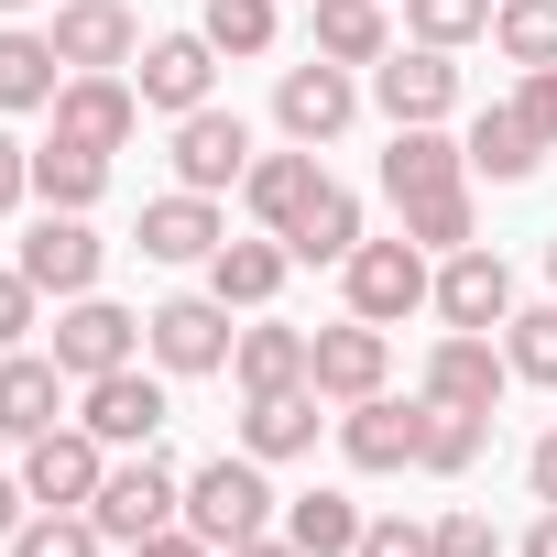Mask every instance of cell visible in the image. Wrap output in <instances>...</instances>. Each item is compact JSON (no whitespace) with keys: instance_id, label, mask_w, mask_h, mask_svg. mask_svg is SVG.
<instances>
[{"instance_id":"cell-1","label":"cell","mask_w":557,"mask_h":557,"mask_svg":"<svg viewBox=\"0 0 557 557\" xmlns=\"http://www.w3.org/2000/svg\"><path fill=\"white\" fill-rule=\"evenodd\" d=\"M285 524V492L262 481V459L251 448H219V459H197L186 470V535H208L219 557L230 546H251V535H273Z\"/></svg>"},{"instance_id":"cell-2","label":"cell","mask_w":557,"mask_h":557,"mask_svg":"<svg viewBox=\"0 0 557 557\" xmlns=\"http://www.w3.org/2000/svg\"><path fill=\"white\" fill-rule=\"evenodd\" d=\"M230 350H240V307H219L208 285H197V296H164V307L143 318V361H153L164 383H208V372H230Z\"/></svg>"},{"instance_id":"cell-3","label":"cell","mask_w":557,"mask_h":557,"mask_svg":"<svg viewBox=\"0 0 557 557\" xmlns=\"http://www.w3.org/2000/svg\"><path fill=\"white\" fill-rule=\"evenodd\" d=\"M339 296H350V318L405 329V318H426V307H437V251H416L405 230H394V240H361V251L339 262Z\"/></svg>"},{"instance_id":"cell-4","label":"cell","mask_w":557,"mask_h":557,"mask_svg":"<svg viewBox=\"0 0 557 557\" xmlns=\"http://www.w3.org/2000/svg\"><path fill=\"white\" fill-rule=\"evenodd\" d=\"M77 426L121 459V448H153V437L175 426V394H164V372H153V361H121V372L77 383Z\"/></svg>"},{"instance_id":"cell-5","label":"cell","mask_w":557,"mask_h":557,"mask_svg":"<svg viewBox=\"0 0 557 557\" xmlns=\"http://www.w3.org/2000/svg\"><path fill=\"white\" fill-rule=\"evenodd\" d=\"M88 513H99V535H110V546H143V535H164V524H186V470H164L153 448H121Z\"/></svg>"},{"instance_id":"cell-6","label":"cell","mask_w":557,"mask_h":557,"mask_svg":"<svg viewBox=\"0 0 557 557\" xmlns=\"http://www.w3.org/2000/svg\"><path fill=\"white\" fill-rule=\"evenodd\" d=\"M361 66H329V55H307V66H285L273 77V132L285 143H339L350 121H361Z\"/></svg>"},{"instance_id":"cell-7","label":"cell","mask_w":557,"mask_h":557,"mask_svg":"<svg viewBox=\"0 0 557 557\" xmlns=\"http://www.w3.org/2000/svg\"><path fill=\"white\" fill-rule=\"evenodd\" d=\"M361 88H372V110H383L394 132H416V121H448V110H459V55H448V45H394Z\"/></svg>"},{"instance_id":"cell-8","label":"cell","mask_w":557,"mask_h":557,"mask_svg":"<svg viewBox=\"0 0 557 557\" xmlns=\"http://www.w3.org/2000/svg\"><path fill=\"white\" fill-rule=\"evenodd\" d=\"M416 448H426V394H361V405H339V459L350 470H416Z\"/></svg>"},{"instance_id":"cell-9","label":"cell","mask_w":557,"mask_h":557,"mask_svg":"<svg viewBox=\"0 0 557 557\" xmlns=\"http://www.w3.org/2000/svg\"><path fill=\"white\" fill-rule=\"evenodd\" d=\"M219 45L208 34H153L143 55H132V88H143V110H164V121H186V110H208L219 99Z\"/></svg>"},{"instance_id":"cell-10","label":"cell","mask_w":557,"mask_h":557,"mask_svg":"<svg viewBox=\"0 0 557 557\" xmlns=\"http://www.w3.org/2000/svg\"><path fill=\"white\" fill-rule=\"evenodd\" d=\"M45 121H55L66 143H88V153H121V143L143 132V88H132V66H88V77L55 88Z\"/></svg>"},{"instance_id":"cell-11","label":"cell","mask_w":557,"mask_h":557,"mask_svg":"<svg viewBox=\"0 0 557 557\" xmlns=\"http://www.w3.org/2000/svg\"><path fill=\"white\" fill-rule=\"evenodd\" d=\"M45 350L66 361V383H99V372L143 361V318H132V307H110V296H66V307H55V339H45Z\"/></svg>"},{"instance_id":"cell-12","label":"cell","mask_w":557,"mask_h":557,"mask_svg":"<svg viewBox=\"0 0 557 557\" xmlns=\"http://www.w3.org/2000/svg\"><path fill=\"white\" fill-rule=\"evenodd\" d=\"M503 383H513V361H503L492 329H437V339H426V383H416L426 405H470V416H492Z\"/></svg>"},{"instance_id":"cell-13","label":"cell","mask_w":557,"mask_h":557,"mask_svg":"<svg viewBox=\"0 0 557 557\" xmlns=\"http://www.w3.org/2000/svg\"><path fill=\"white\" fill-rule=\"evenodd\" d=\"M99 481H110V448L66 416V426H45V437H23V492L34 503H55V513H88L99 503Z\"/></svg>"},{"instance_id":"cell-14","label":"cell","mask_w":557,"mask_h":557,"mask_svg":"<svg viewBox=\"0 0 557 557\" xmlns=\"http://www.w3.org/2000/svg\"><path fill=\"white\" fill-rule=\"evenodd\" d=\"M23 273H34V285L66 307V296H99V262H110V240L77 219V208H45L34 230H23V251H12Z\"/></svg>"},{"instance_id":"cell-15","label":"cell","mask_w":557,"mask_h":557,"mask_svg":"<svg viewBox=\"0 0 557 557\" xmlns=\"http://www.w3.org/2000/svg\"><path fill=\"white\" fill-rule=\"evenodd\" d=\"M307 383H318L329 405H361V394H383V383H394V339H383L372 318L307 329Z\"/></svg>"},{"instance_id":"cell-16","label":"cell","mask_w":557,"mask_h":557,"mask_svg":"<svg viewBox=\"0 0 557 557\" xmlns=\"http://www.w3.org/2000/svg\"><path fill=\"white\" fill-rule=\"evenodd\" d=\"M437 329H492L503 339V318H513V262L492 251V240H470V251H448L437 262V307H426Z\"/></svg>"},{"instance_id":"cell-17","label":"cell","mask_w":557,"mask_h":557,"mask_svg":"<svg viewBox=\"0 0 557 557\" xmlns=\"http://www.w3.org/2000/svg\"><path fill=\"white\" fill-rule=\"evenodd\" d=\"M230 426H240V448L273 470V459H307V448H318V426H339V405H329L318 383H285V394H240V416H230Z\"/></svg>"},{"instance_id":"cell-18","label":"cell","mask_w":557,"mask_h":557,"mask_svg":"<svg viewBox=\"0 0 557 557\" xmlns=\"http://www.w3.org/2000/svg\"><path fill=\"white\" fill-rule=\"evenodd\" d=\"M240 175H251V121H240V110H219V99H208V110H186V121H175V186L230 197Z\"/></svg>"},{"instance_id":"cell-19","label":"cell","mask_w":557,"mask_h":557,"mask_svg":"<svg viewBox=\"0 0 557 557\" xmlns=\"http://www.w3.org/2000/svg\"><path fill=\"white\" fill-rule=\"evenodd\" d=\"M329 197V164H318V143H285V153H251V175H240V208L273 230V240H285L307 208Z\"/></svg>"},{"instance_id":"cell-20","label":"cell","mask_w":557,"mask_h":557,"mask_svg":"<svg viewBox=\"0 0 557 557\" xmlns=\"http://www.w3.org/2000/svg\"><path fill=\"white\" fill-rule=\"evenodd\" d=\"M55 55H66V77H88V66H132L143 55V12L132 0H55Z\"/></svg>"},{"instance_id":"cell-21","label":"cell","mask_w":557,"mask_h":557,"mask_svg":"<svg viewBox=\"0 0 557 557\" xmlns=\"http://www.w3.org/2000/svg\"><path fill=\"white\" fill-rule=\"evenodd\" d=\"M437 186H470V143H459L448 121L394 132V143H383V197H394V208H416V197H437Z\"/></svg>"},{"instance_id":"cell-22","label":"cell","mask_w":557,"mask_h":557,"mask_svg":"<svg viewBox=\"0 0 557 557\" xmlns=\"http://www.w3.org/2000/svg\"><path fill=\"white\" fill-rule=\"evenodd\" d=\"M132 240H143V262H197V273H208V251L230 240V219H219V197L164 186V197L143 208V230H132Z\"/></svg>"},{"instance_id":"cell-23","label":"cell","mask_w":557,"mask_h":557,"mask_svg":"<svg viewBox=\"0 0 557 557\" xmlns=\"http://www.w3.org/2000/svg\"><path fill=\"white\" fill-rule=\"evenodd\" d=\"M66 426V361L55 350H0V437Z\"/></svg>"},{"instance_id":"cell-24","label":"cell","mask_w":557,"mask_h":557,"mask_svg":"<svg viewBox=\"0 0 557 557\" xmlns=\"http://www.w3.org/2000/svg\"><path fill=\"white\" fill-rule=\"evenodd\" d=\"M285 273H296V251L273 240V230H262V240H219V251H208V296L240 307V318H262L273 296H285Z\"/></svg>"},{"instance_id":"cell-25","label":"cell","mask_w":557,"mask_h":557,"mask_svg":"<svg viewBox=\"0 0 557 557\" xmlns=\"http://www.w3.org/2000/svg\"><path fill=\"white\" fill-rule=\"evenodd\" d=\"M307 55H329V66H383L394 55V23H383V0H307Z\"/></svg>"},{"instance_id":"cell-26","label":"cell","mask_w":557,"mask_h":557,"mask_svg":"<svg viewBox=\"0 0 557 557\" xmlns=\"http://www.w3.org/2000/svg\"><path fill=\"white\" fill-rule=\"evenodd\" d=\"M110 197V153H88V143H66V132H45L34 143V208H99Z\"/></svg>"},{"instance_id":"cell-27","label":"cell","mask_w":557,"mask_h":557,"mask_svg":"<svg viewBox=\"0 0 557 557\" xmlns=\"http://www.w3.org/2000/svg\"><path fill=\"white\" fill-rule=\"evenodd\" d=\"M55 88H66V55H55V34H34V23H0V110H55Z\"/></svg>"},{"instance_id":"cell-28","label":"cell","mask_w":557,"mask_h":557,"mask_svg":"<svg viewBox=\"0 0 557 557\" xmlns=\"http://www.w3.org/2000/svg\"><path fill=\"white\" fill-rule=\"evenodd\" d=\"M230 383L240 394H285V383H307V329H285V318H251L240 329V350H230Z\"/></svg>"},{"instance_id":"cell-29","label":"cell","mask_w":557,"mask_h":557,"mask_svg":"<svg viewBox=\"0 0 557 557\" xmlns=\"http://www.w3.org/2000/svg\"><path fill=\"white\" fill-rule=\"evenodd\" d=\"M459 143H470V175H492V186H524V175L546 164V143L524 132V110H513V99H503V110H470V132H459Z\"/></svg>"},{"instance_id":"cell-30","label":"cell","mask_w":557,"mask_h":557,"mask_svg":"<svg viewBox=\"0 0 557 557\" xmlns=\"http://www.w3.org/2000/svg\"><path fill=\"white\" fill-rule=\"evenodd\" d=\"M361 503L350 492H285V535L307 546V557H361Z\"/></svg>"},{"instance_id":"cell-31","label":"cell","mask_w":557,"mask_h":557,"mask_svg":"<svg viewBox=\"0 0 557 557\" xmlns=\"http://www.w3.org/2000/svg\"><path fill=\"white\" fill-rule=\"evenodd\" d=\"M361 240H372V230H361V197H350V186H329V197H318V208L285 230V251H296V262H329V273H339Z\"/></svg>"},{"instance_id":"cell-32","label":"cell","mask_w":557,"mask_h":557,"mask_svg":"<svg viewBox=\"0 0 557 557\" xmlns=\"http://www.w3.org/2000/svg\"><path fill=\"white\" fill-rule=\"evenodd\" d=\"M481 448H492V416H470V405H426V448H416L426 481H470Z\"/></svg>"},{"instance_id":"cell-33","label":"cell","mask_w":557,"mask_h":557,"mask_svg":"<svg viewBox=\"0 0 557 557\" xmlns=\"http://www.w3.org/2000/svg\"><path fill=\"white\" fill-rule=\"evenodd\" d=\"M197 34H208L230 66H251V55H273V34H285V0H208Z\"/></svg>"},{"instance_id":"cell-34","label":"cell","mask_w":557,"mask_h":557,"mask_svg":"<svg viewBox=\"0 0 557 557\" xmlns=\"http://www.w3.org/2000/svg\"><path fill=\"white\" fill-rule=\"evenodd\" d=\"M492 55L524 77V66H557V0H492Z\"/></svg>"},{"instance_id":"cell-35","label":"cell","mask_w":557,"mask_h":557,"mask_svg":"<svg viewBox=\"0 0 557 557\" xmlns=\"http://www.w3.org/2000/svg\"><path fill=\"white\" fill-rule=\"evenodd\" d=\"M405 240H416V251H437V262H448V251H470V240H481V208H470V186H437V197H416V208H405Z\"/></svg>"},{"instance_id":"cell-36","label":"cell","mask_w":557,"mask_h":557,"mask_svg":"<svg viewBox=\"0 0 557 557\" xmlns=\"http://www.w3.org/2000/svg\"><path fill=\"white\" fill-rule=\"evenodd\" d=\"M503 361H513V383L557 394V296H546V307H513V318H503Z\"/></svg>"},{"instance_id":"cell-37","label":"cell","mask_w":557,"mask_h":557,"mask_svg":"<svg viewBox=\"0 0 557 557\" xmlns=\"http://www.w3.org/2000/svg\"><path fill=\"white\" fill-rule=\"evenodd\" d=\"M12 557H110V535H99V513H55V503H34L23 535H12Z\"/></svg>"},{"instance_id":"cell-38","label":"cell","mask_w":557,"mask_h":557,"mask_svg":"<svg viewBox=\"0 0 557 557\" xmlns=\"http://www.w3.org/2000/svg\"><path fill=\"white\" fill-rule=\"evenodd\" d=\"M405 34L416 45H492V0H405Z\"/></svg>"},{"instance_id":"cell-39","label":"cell","mask_w":557,"mask_h":557,"mask_svg":"<svg viewBox=\"0 0 557 557\" xmlns=\"http://www.w3.org/2000/svg\"><path fill=\"white\" fill-rule=\"evenodd\" d=\"M34 329H45V285H34L23 262H0V350H23Z\"/></svg>"},{"instance_id":"cell-40","label":"cell","mask_w":557,"mask_h":557,"mask_svg":"<svg viewBox=\"0 0 557 557\" xmlns=\"http://www.w3.org/2000/svg\"><path fill=\"white\" fill-rule=\"evenodd\" d=\"M437 557H503V524L470 513V503H448V513H437Z\"/></svg>"},{"instance_id":"cell-41","label":"cell","mask_w":557,"mask_h":557,"mask_svg":"<svg viewBox=\"0 0 557 557\" xmlns=\"http://www.w3.org/2000/svg\"><path fill=\"white\" fill-rule=\"evenodd\" d=\"M361 557H437V524H416V513H372V524H361Z\"/></svg>"},{"instance_id":"cell-42","label":"cell","mask_w":557,"mask_h":557,"mask_svg":"<svg viewBox=\"0 0 557 557\" xmlns=\"http://www.w3.org/2000/svg\"><path fill=\"white\" fill-rule=\"evenodd\" d=\"M513 110H524V132L557 153V66H524V77H513Z\"/></svg>"},{"instance_id":"cell-43","label":"cell","mask_w":557,"mask_h":557,"mask_svg":"<svg viewBox=\"0 0 557 557\" xmlns=\"http://www.w3.org/2000/svg\"><path fill=\"white\" fill-rule=\"evenodd\" d=\"M34 197V143H12V132H0V219H12Z\"/></svg>"},{"instance_id":"cell-44","label":"cell","mask_w":557,"mask_h":557,"mask_svg":"<svg viewBox=\"0 0 557 557\" xmlns=\"http://www.w3.org/2000/svg\"><path fill=\"white\" fill-rule=\"evenodd\" d=\"M524 492H535V503H557V426L524 448Z\"/></svg>"},{"instance_id":"cell-45","label":"cell","mask_w":557,"mask_h":557,"mask_svg":"<svg viewBox=\"0 0 557 557\" xmlns=\"http://www.w3.org/2000/svg\"><path fill=\"white\" fill-rule=\"evenodd\" d=\"M121 557H219V546L186 535V524H164V535H143V546H121Z\"/></svg>"},{"instance_id":"cell-46","label":"cell","mask_w":557,"mask_h":557,"mask_svg":"<svg viewBox=\"0 0 557 557\" xmlns=\"http://www.w3.org/2000/svg\"><path fill=\"white\" fill-rule=\"evenodd\" d=\"M23 513H34V492H23V470H0V546L23 535Z\"/></svg>"},{"instance_id":"cell-47","label":"cell","mask_w":557,"mask_h":557,"mask_svg":"<svg viewBox=\"0 0 557 557\" xmlns=\"http://www.w3.org/2000/svg\"><path fill=\"white\" fill-rule=\"evenodd\" d=\"M513 557H557V503H535V524H524V546Z\"/></svg>"},{"instance_id":"cell-48","label":"cell","mask_w":557,"mask_h":557,"mask_svg":"<svg viewBox=\"0 0 557 557\" xmlns=\"http://www.w3.org/2000/svg\"><path fill=\"white\" fill-rule=\"evenodd\" d=\"M230 557H307V546H296L285 524H273V535H251V546H230Z\"/></svg>"},{"instance_id":"cell-49","label":"cell","mask_w":557,"mask_h":557,"mask_svg":"<svg viewBox=\"0 0 557 557\" xmlns=\"http://www.w3.org/2000/svg\"><path fill=\"white\" fill-rule=\"evenodd\" d=\"M546 296H557V240H546Z\"/></svg>"},{"instance_id":"cell-50","label":"cell","mask_w":557,"mask_h":557,"mask_svg":"<svg viewBox=\"0 0 557 557\" xmlns=\"http://www.w3.org/2000/svg\"><path fill=\"white\" fill-rule=\"evenodd\" d=\"M0 12H34V0H0Z\"/></svg>"}]
</instances>
